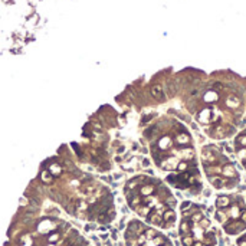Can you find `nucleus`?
I'll list each match as a JSON object with an SVG mask.
<instances>
[{"mask_svg": "<svg viewBox=\"0 0 246 246\" xmlns=\"http://www.w3.org/2000/svg\"><path fill=\"white\" fill-rule=\"evenodd\" d=\"M233 148H235L237 161L246 170V128L236 134L235 140H233Z\"/></svg>", "mask_w": 246, "mask_h": 246, "instance_id": "nucleus-7", "label": "nucleus"}, {"mask_svg": "<svg viewBox=\"0 0 246 246\" xmlns=\"http://www.w3.org/2000/svg\"><path fill=\"white\" fill-rule=\"evenodd\" d=\"M128 206L142 222L157 229H170L177 223L179 203L164 180L151 174H137L124 186Z\"/></svg>", "mask_w": 246, "mask_h": 246, "instance_id": "nucleus-2", "label": "nucleus"}, {"mask_svg": "<svg viewBox=\"0 0 246 246\" xmlns=\"http://www.w3.org/2000/svg\"><path fill=\"white\" fill-rule=\"evenodd\" d=\"M124 239L127 246H173L161 230L137 219L127 224Z\"/></svg>", "mask_w": 246, "mask_h": 246, "instance_id": "nucleus-6", "label": "nucleus"}, {"mask_svg": "<svg viewBox=\"0 0 246 246\" xmlns=\"http://www.w3.org/2000/svg\"><path fill=\"white\" fill-rule=\"evenodd\" d=\"M236 245L237 246H246V232H243V233L236 239Z\"/></svg>", "mask_w": 246, "mask_h": 246, "instance_id": "nucleus-8", "label": "nucleus"}, {"mask_svg": "<svg viewBox=\"0 0 246 246\" xmlns=\"http://www.w3.org/2000/svg\"><path fill=\"white\" fill-rule=\"evenodd\" d=\"M147 142L154 164L167 184L197 194L203 189L199 154L190 130L174 117H161L148 127Z\"/></svg>", "mask_w": 246, "mask_h": 246, "instance_id": "nucleus-1", "label": "nucleus"}, {"mask_svg": "<svg viewBox=\"0 0 246 246\" xmlns=\"http://www.w3.org/2000/svg\"><path fill=\"white\" fill-rule=\"evenodd\" d=\"M214 217L227 235H242L246 232V197L226 191L217 194Z\"/></svg>", "mask_w": 246, "mask_h": 246, "instance_id": "nucleus-5", "label": "nucleus"}, {"mask_svg": "<svg viewBox=\"0 0 246 246\" xmlns=\"http://www.w3.org/2000/svg\"><path fill=\"white\" fill-rule=\"evenodd\" d=\"M179 236L181 246H217L212 220L199 204L184 202L180 207Z\"/></svg>", "mask_w": 246, "mask_h": 246, "instance_id": "nucleus-4", "label": "nucleus"}, {"mask_svg": "<svg viewBox=\"0 0 246 246\" xmlns=\"http://www.w3.org/2000/svg\"><path fill=\"white\" fill-rule=\"evenodd\" d=\"M199 164L209 184L220 191L233 190L241 183V173L235 163L214 144L203 145L199 154Z\"/></svg>", "mask_w": 246, "mask_h": 246, "instance_id": "nucleus-3", "label": "nucleus"}]
</instances>
